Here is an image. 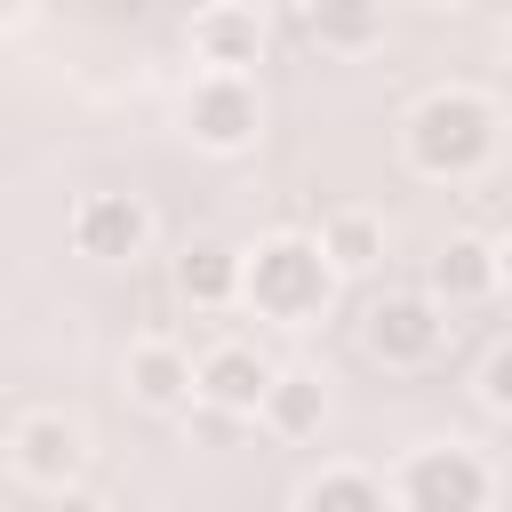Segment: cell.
I'll use <instances>...</instances> for the list:
<instances>
[{
	"mask_svg": "<svg viewBox=\"0 0 512 512\" xmlns=\"http://www.w3.org/2000/svg\"><path fill=\"white\" fill-rule=\"evenodd\" d=\"M368 344H376L384 360H432V344H440V312H432L424 296H384V304L368 312Z\"/></svg>",
	"mask_w": 512,
	"mask_h": 512,
	"instance_id": "obj_6",
	"label": "cell"
},
{
	"mask_svg": "<svg viewBox=\"0 0 512 512\" xmlns=\"http://www.w3.org/2000/svg\"><path fill=\"white\" fill-rule=\"evenodd\" d=\"M192 48H200L216 72H240V64H256L264 24H256V8H208V16L192 24Z\"/></svg>",
	"mask_w": 512,
	"mask_h": 512,
	"instance_id": "obj_8",
	"label": "cell"
},
{
	"mask_svg": "<svg viewBox=\"0 0 512 512\" xmlns=\"http://www.w3.org/2000/svg\"><path fill=\"white\" fill-rule=\"evenodd\" d=\"M56 512H104V504H88V496H64V504H56Z\"/></svg>",
	"mask_w": 512,
	"mask_h": 512,
	"instance_id": "obj_19",
	"label": "cell"
},
{
	"mask_svg": "<svg viewBox=\"0 0 512 512\" xmlns=\"http://www.w3.org/2000/svg\"><path fill=\"white\" fill-rule=\"evenodd\" d=\"M432 288L440 296H488L496 288V248H480V240H448L440 256H432Z\"/></svg>",
	"mask_w": 512,
	"mask_h": 512,
	"instance_id": "obj_11",
	"label": "cell"
},
{
	"mask_svg": "<svg viewBox=\"0 0 512 512\" xmlns=\"http://www.w3.org/2000/svg\"><path fill=\"white\" fill-rule=\"evenodd\" d=\"M264 384H272V368H264L248 344H224V352H208V368H200V392H208L224 416L264 408Z\"/></svg>",
	"mask_w": 512,
	"mask_h": 512,
	"instance_id": "obj_7",
	"label": "cell"
},
{
	"mask_svg": "<svg viewBox=\"0 0 512 512\" xmlns=\"http://www.w3.org/2000/svg\"><path fill=\"white\" fill-rule=\"evenodd\" d=\"M264 416H272V432H320V416H328V400H320V384L312 376H272L264 384Z\"/></svg>",
	"mask_w": 512,
	"mask_h": 512,
	"instance_id": "obj_12",
	"label": "cell"
},
{
	"mask_svg": "<svg viewBox=\"0 0 512 512\" xmlns=\"http://www.w3.org/2000/svg\"><path fill=\"white\" fill-rule=\"evenodd\" d=\"M496 152V120L480 96H424L408 120V160L424 176H472Z\"/></svg>",
	"mask_w": 512,
	"mask_h": 512,
	"instance_id": "obj_1",
	"label": "cell"
},
{
	"mask_svg": "<svg viewBox=\"0 0 512 512\" xmlns=\"http://www.w3.org/2000/svg\"><path fill=\"white\" fill-rule=\"evenodd\" d=\"M72 240H80V256L120 264V256H136V248H144V208H136L128 192H88V200H80V216H72Z\"/></svg>",
	"mask_w": 512,
	"mask_h": 512,
	"instance_id": "obj_4",
	"label": "cell"
},
{
	"mask_svg": "<svg viewBox=\"0 0 512 512\" xmlns=\"http://www.w3.org/2000/svg\"><path fill=\"white\" fill-rule=\"evenodd\" d=\"M16 8H24V0H0V16H16Z\"/></svg>",
	"mask_w": 512,
	"mask_h": 512,
	"instance_id": "obj_20",
	"label": "cell"
},
{
	"mask_svg": "<svg viewBox=\"0 0 512 512\" xmlns=\"http://www.w3.org/2000/svg\"><path fill=\"white\" fill-rule=\"evenodd\" d=\"M176 288H184L192 304H224V296L240 288V256H232L224 240H200V248H184V264H176Z\"/></svg>",
	"mask_w": 512,
	"mask_h": 512,
	"instance_id": "obj_10",
	"label": "cell"
},
{
	"mask_svg": "<svg viewBox=\"0 0 512 512\" xmlns=\"http://www.w3.org/2000/svg\"><path fill=\"white\" fill-rule=\"evenodd\" d=\"M400 488H408V512H480L488 504V472L464 448H424Z\"/></svg>",
	"mask_w": 512,
	"mask_h": 512,
	"instance_id": "obj_3",
	"label": "cell"
},
{
	"mask_svg": "<svg viewBox=\"0 0 512 512\" xmlns=\"http://www.w3.org/2000/svg\"><path fill=\"white\" fill-rule=\"evenodd\" d=\"M320 256H328L336 272H368V264L384 256V240H376V224H368V216H336V224H328V240H320Z\"/></svg>",
	"mask_w": 512,
	"mask_h": 512,
	"instance_id": "obj_16",
	"label": "cell"
},
{
	"mask_svg": "<svg viewBox=\"0 0 512 512\" xmlns=\"http://www.w3.org/2000/svg\"><path fill=\"white\" fill-rule=\"evenodd\" d=\"M312 32H320V48H368L384 32V8L376 0H312Z\"/></svg>",
	"mask_w": 512,
	"mask_h": 512,
	"instance_id": "obj_13",
	"label": "cell"
},
{
	"mask_svg": "<svg viewBox=\"0 0 512 512\" xmlns=\"http://www.w3.org/2000/svg\"><path fill=\"white\" fill-rule=\"evenodd\" d=\"M16 464H24L32 480H48V488H64V480L80 472V432H72L64 416H32V424L16 432Z\"/></svg>",
	"mask_w": 512,
	"mask_h": 512,
	"instance_id": "obj_9",
	"label": "cell"
},
{
	"mask_svg": "<svg viewBox=\"0 0 512 512\" xmlns=\"http://www.w3.org/2000/svg\"><path fill=\"white\" fill-rule=\"evenodd\" d=\"M128 384H136V400H152V408H176V400L192 392V368H184V352H168V344H144V352H136V368H128Z\"/></svg>",
	"mask_w": 512,
	"mask_h": 512,
	"instance_id": "obj_14",
	"label": "cell"
},
{
	"mask_svg": "<svg viewBox=\"0 0 512 512\" xmlns=\"http://www.w3.org/2000/svg\"><path fill=\"white\" fill-rule=\"evenodd\" d=\"M480 392H488V408H512V344H496V352H488Z\"/></svg>",
	"mask_w": 512,
	"mask_h": 512,
	"instance_id": "obj_17",
	"label": "cell"
},
{
	"mask_svg": "<svg viewBox=\"0 0 512 512\" xmlns=\"http://www.w3.org/2000/svg\"><path fill=\"white\" fill-rule=\"evenodd\" d=\"M240 288L256 296V312L272 320H312L336 288V264L312 248V240H264L256 264H240Z\"/></svg>",
	"mask_w": 512,
	"mask_h": 512,
	"instance_id": "obj_2",
	"label": "cell"
},
{
	"mask_svg": "<svg viewBox=\"0 0 512 512\" xmlns=\"http://www.w3.org/2000/svg\"><path fill=\"white\" fill-rule=\"evenodd\" d=\"M304 512H384V488L368 472H328L304 488Z\"/></svg>",
	"mask_w": 512,
	"mask_h": 512,
	"instance_id": "obj_15",
	"label": "cell"
},
{
	"mask_svg": "<svg viewBox=\"0 0 512 512\" xmlns=\"http://www.w3.org/2000/svg\"><path fill=\"white\" fill-rule=\"evenodd\" d=\"M496 288H512V248H496Z\"/></svg>",
	"mask_w": 512,
	"mask_h": 512,
	"instance_id": "obj_18",
	"label": "cell"
},
{
	"mask_svg": "<svg viewBox=\"0 0 512 512\" xmlns=\"http://www.w3.org/2000/svg\"><path fill=\"white\" fill-rule=\"evenodd\" d=\"M192 136L208 152H240L256 136V96L240 88V72H216L208 88H192Z\"/></svg>",
	"mask_w": 512,
	"mask_h": 512,
	"instance_id": "obj_5",
	"label": "cell"
}]
</instances>
